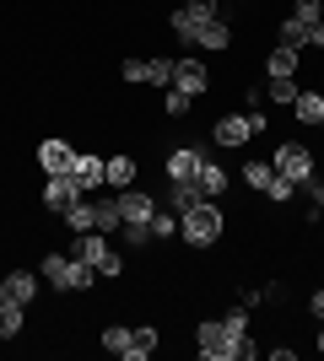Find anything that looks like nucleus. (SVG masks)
I'll return each instance as SVG.
<instances>
[{
	"mask_svg": "<svg viewBox=\"0 0 324 361\" xmlns=\"http://www.w3.org/2000/svg\"><path fill=\"white\" fill-rule=\"evenodd\" d=\"M195 345H200L205 361H248L254 345H248V307H232L227 318H205L195 329Z\"/></svg>",
	"mask_w": 324,
	"mask_h": 361,
	"instance_id": "nucleus-1",
	"label": "nucleus"
},
{
	"mask_svg": "<svg viewBox=\"0 0 324 361\" xmlns=\"http://www.w3.org/2000/svg\"><path fill=\"white\" fill-rule=\"evenodd\" d=\"M222 226H227V216L216 211V200H200V205L179 211V238H184L189 248H205V243H216V238H222Z\"/></svg>",
	"mask_w": 324,
	"mask_h": 361,
	"instance_id": "nucleus-2",
	"label": "nucleus"
},
{
	"mask_svg": "<svg viewBox=\"0 0 324 361\" xmlns=\"http://www.w3.org/2000/svg\"><path fill=\"white\" fill-rule=\"evenodd\" d=\"M76 259H87L97 275H119L124 270V259H119V248L108 243V232H76Z\"/></svg>",
	"mask_w": 324,
	"mask_h": 361,
	"instance_id": "nucleus-3",
	"label": "nucleus"
},
{
	"mask_svg": "<svg viewBox=\"0 0 324 361\" xmlns=\"http://www.w3.org/2000/svg\"><path fill=\"white\" fill-rule=\"evenodd\" d=\"M222 16V0H184L179 11H173V32H179V44L195 49V38H200L205 22H216Z\"/></svg>",
	"mask_w": 324,
	"mask_h": 361,
	"instance_id": "nucleus-4",
	"label": "nucleus"
},
{
	"mask_svg": "<svg viewBox=\"0 0 324 361\" xmlns=\"http://www.w3.org/2000/svg\"><path fill=\"white\" fill-rule=\"evenodd\" d=\"M270 167H276L281 178L303 183V178H308V173H313V151L303 146V140H281V146H276V162H270Z\"/></svg>",
	"mask_w": 324,
	"mask_h": 361,
	"instance_id": "nucleus-5",
	"label": "nucleus"
},
{
	"mask_svg": "<svg viewBox=\"0 0 324 361\" xmlns=\"http://www.w3.org/2000/svg\"><path fill=\"white\" fill-rule=\"evenodd\" d=\"M76 200H81V189H76V178H71V173H54V178L44 183V205H49L54 216H65Z\"/></svg>",
	"mask_w": 324,
	"mask_h": 361,
	"instance_id": "nucleus-6",
	"label": "nucleus"
},
{
	"mask_svg": "<svg viewBox=\"0 0 324 361\" xmlns=\"http://www.w3.org/2000/svg\"><path fill=\"white\" fill-rule=\"evenodd\" d=\"M114 205H119L124 221H136V226H146V221L157 216V200L140 195V189H119V195H114Z\"/></svg>",
	"mask_w": 324,
	"mask_h": 361,
	"instance_id": "nucleus-7",
	"label": "nucleus"
},
{
	"mask_svg": "<svg viewBox=\"0 0 324 361\" xmlns=\"http://www.w3.org/2000/svg\"><path fill=\"white\" fill-rule=\"evenodd\" d=\"M173 87L189 92V97H200V92L211 87V75H205L200 60H173Z\"/></svg>",
	"mask_w": 324,
	"mask_h": 361,
	"instance_id": "nucleus-8",
	"label": "nucleus"
},
{
	"mask_svg": "<svg viewBox=\"0 0 324 361\" xmlns=\"http://www.w3.org/2000/svg\"><path fill=\"white\" fill-rule=\"evenodd\" d=\"M38 281H44V275H32V270H11L6 281H0V297H6V302H22V307H28V302L38 297Z\"/></svg>",
	"mask_w": 324,
	"mask_h": 361,
	"instance_id": "nucleus-9",
	"label": "nucleus"
},
{
	"mask_svg": "<svg viewBox=\"0 0 324 361\" xmlns=\"http://www.w3.org/2000/svg\"><path fill=\"white\" fill-rule=\"evenodd\" d=\"M71 162H76V151L65 146V140H44V146H38V167H44L49 178H54V173H71Z\"/></svg>",
	"mask_w": 324,
	"mask_h": 361,
	"instance_id": "nucleus-10",
	"label": "nucleus"
},
{
	"mask_svg": "<svg viewBox=\"0 0 324 361\" xmlns=\"http://www.w3.org/2000/svg\"><path fill=\"white\" fill-rule=\"evenodd\" d=\"M71 178H76L81 195L103 189V157H76V162H71Z\"/></svg>",
	"mask_w": 324,
	"mask_h": 361,
	"instance_id": "nucleus-11",
	"label": "nucleus"
},
{
	"mask_svg": "<svg viewBox=\"0 0 324 361\" xmlns=\"http://www.w3.org/2000/svg\"><path fill=\"white\" fill-rule=\"evenodd\" d=\"M211 135H216V146H244L254 130H248V114H227V119H216Z\"/></svg>",
	"mask_w": 324,
	"mask_h": 361,
	"instance_id": "nucleus-12",
	"label": "nucleus"
},
{
	"mask_svg": "<svg viewBox=\"0 0 324 361\" xmlns=\"http://www.w3.org/2000/svg\"><path fill=\"white\" fill-rule=\"evenodd\" d=\"M38 275H44V286L71 291V259H65V254H44V259H38Z\"/></svg>",
	"mask_w": 324,
	"mask_h": 361,
	"instance_id": "nucleus-13",
	"label": "nucleus"
},
{
	"mask_svg": "<svg viewBox=\"0 0 324 361\" xmlns=\"http://www.w3.org/2000/svg\"><path fill=\"white\" fill-rule=\"evenodd\" d=\"M103 183L114 189V195H119V189H136V162H130V157H108L103 162Z\"/></svg>",
	"mask_w": 324,
	"mask_h": 361,
	"instance_id": "nucleus-14",
	"label": "nucleus"
},
{
	"mask_svg": "<svg viewBox=\"0 0 324 361\" xmlns=\"http://www.w3.org/2000/svg\"><path fill=\"white\" fill-rule=\"evenodd\" d=\"M200 183H195V178H168V205H173V211H189V205H200Z\"/></svg>",
	"mask_w": 324,
	"mask_h": 361,
	"instance_id": "nucleus-15",
	"label": "nucleus"
},
{
	"mask_svg": "<svg viewBox=\"0 0 324 361\" xmlns=\"http://www.w3.org/2000/svg\"><path fill=\"white\" fill-rule=\"evenodd\" d=\"M232 44V27H227V16H216V22H205L200 38H195V49H205V54H216V49H227Z\"/></svg>",
	"mask_w": 324,
	"mask_h": 361,
	"instance_id": "nucleus-16",
	"label": "nucleus"
},
{
	"mask_svg": "<svg viewBox=\"0 0 324 361\" xmlns=\"http://www.w3.org/2000/svg\"><path fill=\"white\" fill-rule=\"evenodd\" d=\"M60 221L71 226V232H97V205H92V200H87V195H81L76 205H71V211L60 216Z\"/></svg>",
	"mask_w": 324,
	"mask_h": 361,
	"instance_id": "nucleus-17",
	"label": "nucleus"
},
{
	"mask_svg": "<svg viewBox=\"0 0 324 361\" xmlns=\"http://www.w3.org/2000/svg\"><path fill=\"white\" fill-rule=\"evenodd\" d=\"M200 162H205V157H200L195 146H179V151L168 157V178H195V173H200Z\"/></svg>",
	"mask_w": 324,
	"mask_h": 361,
	"instance_id": "nucleus-18",
	"label": "nucleus"
},
{
	"mask_svg": "<svg viewBox=\"0 0 324 361\" xmlns=\"http://www.w3.org/2000/svg\"><path fill=\"white\" fill-rule=\"evenodd\" d=\"M195 183H200V195H205V200H216V195H222V189H227V183H232V173H222V167H216V162H200V173H195Z\"/></svg>",
	"mask_w": 324,
	"mask_h": 361,
	"instance_id": "nucleus-19",
	"label": "nucleus"
},
{
	"mask_svg": "<svg viewBox=\"0 0 324 361\" xmlns=\"http://www.w3.org/2000/svg\"><path fill=\"white\" fill-rule=\"evenodd\" d=\"M292 114L303 124H319L324 119V92H297V97H292Z\"/></svg>",
	"mask_w": 324,
	"mask_h": 361,
	"instance_id": "nucleus-20",
	"label": "nucleus"
},
{
	"mask_svg": "<svg viewBox=\"0 0 324 361\" xmlns=\"http://www.w3.org/2000/svg\"><path fill=\"white\" fill-rule=\"evenodd\" d=\"M265 71H270V81H281V75H297V49L276 44V49H270V60H265Z\"/></svg>",
	"mask_w": 324,
	"mask_h": 361,
	"instance_id": "nucleus-21",
	"label": "nucleus"
},
{
	"mask_svg": "<svg viewBox=\"0 0 324 361\" xmlns=\"http://www.w3.org/2000/svg\"><path fill=\"white\" fill-rule=\"evenodd\" d=\"M22 313H28L22 302H6V297H0V340H16V334H22Z\"/></svg>",
	"mask_w": 324,
	"mask_h": 361,
	"instance_id": "nucleus-22",
	"label": "nucleus"
},
{
	"mask_svg": "<svg viewBox=\"0 0 324 361\" xmlns=\"http://www.w3.org/2000/svg\"><path fill=\"white\" fill-rule=\"evenodd\" d=\"M157 350V329H130V350H124V361H146Z\"/></svg>",
	"mask_w": 324,
	"mask_h": 361,
	"instance_id": "nucleus-23",
	"label": "nucleus"
},
{
	"mask_svg": "<svg viewBox=\"0 0 324 361\" xmlns=\"http://www.w3.org/2000/svg\"><path fill=\"white\" fill-rule=\"evenodd\" d=\"M297 92H303V87H297V75H281V81H265V97H270V103H292Z\"/></svg>",
	"mask_w": 324,
	"mask_h": 361,
	"instance_id": "nucleus-24",
	"label": "nucleus"
},
{
	"mask_svg": "<svg viewBox=\"0 0 324 361\" xmlns=\"http://www.w3.org/2000/svg\"><path fill=\"white\" fill-rule=\"evenodd\" d=\"M297 189L308 195V216H313V221H319V216H324V178H313V173H308V178L297 183Z\"/></svg>",
	"mask_w": 324,
	"mask_h": 361,
	"instance_id": "nucleus-25",
	"label": "nucleus"
},
{
	"mask_svg": "<svg viewBox=\"0 0 324 361\" xmlns=\"http://www.w3.org/2000/svg\"><path fill=\"white\" fill-rule=\"evenodd\" d=\"M189 103H195V97H189V92H179V87H168V92H162V114H168V119H184V114H189Z\"/></svg>",
	"mask_w": 324,
	"mask_h": 361,
	"instance_id": "nucleus-26",
	"label": "nucleus"
},
{
	"mask_svg": "<svg viewBox=\"0 0 324 361\" xmlns=\"http://www.w3.org/2000/svg\"><path fill=\"white\" fill-rule=\"evenodd\" d=\"M244 178H248V189H260V195H265V189L276 183V167H270V162H248Z\"/></svg>",
	"mask_w": 324,
	"mask_h": 361,
	"instance_id": "nucleus-27",
	"label": "nucleus"
},
{
	"mask_svg": "<svg viewBox=\"0 0 324 361\" xmlns=\"http://www.w3.org/2000/svg\"><path fill=\"white\" fill-rule=\"evenodd\" d=\"M119 226H124L119 205H114V200H103V205H97V232H108V238H114V232H119Z\"/></svg>",
	"mask_w": 324,
	"mask_h": 361,
	"instance_id": "nucleus-28",
	"label": "nucleus"
},
{
	"mask_svg": "<svg viewBox=\"0 0 324 361\" xmlns=\"http://www.w3.org/2000/svg\"><path fill=\"white\" fill-rule=\"evenodd\" d=\"M103 345L114 350V356H124V350H130V329H124V324H108V329H103Z\"/></svg>",
	"mask_w": 324,
	"mask_h": 361,
	"instance_id": "nucleus-29",
	"label": "nucleus"
},
{
	"mask_svg": "<svg viewBox=\"0 0 324 361\" xmlns=\"http://www.w3.org/2000/svg\"><path fill=\"white\" fill-rule=\"evenodd\" d=\"M146 81L152 87H173V60H146Z\"/></svg>",
	"mask_w": 324,
	"mask_h": 361,
	"instance_id": "nucleus-30",
	"label": "nucleus"
},
{
	"mask_svg": "<svg viewBox=\"0 0 324 361\" xmlns=\"http://www.w3.org/2000/svg\"><path fill=\"white\" fill-rule=\"evenodd\" d=\"M292 16L303 22V27H308V22H324V0H297V6H292Z\"/></svg>",
	"mask_w": 324,
	"mask_h": 361,
	"instance_id": "nucleus-31",
	"label": "nucleus"
},
{
	"mask_svg": "<svg viewBox=\"0 0 324 361\" xmlns=\"http://www.w3.org/2000/svg\"><path fill=\"white\" fill-rule=\"evenodd\" d=\"M303 32H308V27H303L297 16H287V22H281V44H287V49H303Z\"/></svg>",
	"mask_w": 324,
	"mask_h": 361,
	"instance_id": "nucleus-32",
	"label": "nucleus"
},
{
	"mask_svg": "<svg viewBox=\"0 0 324 361\" xmlns=\"http://www.w3.org/2000/svg\"><path fill=\"white\" fill-rule=\"evenodd\" d=\"M173 232H179V216H162V211H157L152 216V238H173Z\"/></svg>",
	"mask_w": 324,
	"mask_h": 361,
	"instance_id": "nucleus-33",
	"label": "nucleus"
},
{
	"mask_svg": "<svg viewBox=\"0 0 324 361\" xmlns=\"http://www.w3.org/2000/svg\"><path fill=\"white\" fill-rule=\"evenodd\" d=\"M292 189H297V183H292V178H281V173H276V183L265 189V200H276V205H281V200H292Z\"/></svg>",
	"mask_w": 324,
	"mask_h": 361,
	"instance_id": "nucleus-34",
	"label": "nucleus"
},
{
	"mask_svg": "<svg viewBox=\"0 0 324 361\" xmlns=\"http://www.w3.org/2000/svg\"><path fill=\"white\" fill-rule=\"evenodd\" d=\"M124 81H146V60H124Z\"/></svg>",
	"mask_w": 324,
	"mask_h": 361,
	"instance_id": "nucleus-35",
	"label": "nucleus"
},
{
	"mask_svg": "<svg viewBox=\"0 0 324 361\" xmlns=\"http://www.w3.org/2000/svg\"><path fill=\"white\" fill-rule=\"evenodd\" d=\"M303 44H313V49H324V22H308V32H303Z\"/></svg>",
	"mask_w": 324,
	"mask_h": 361,
	"instance_id": "nucleus-36",
	"label": "nucleus"
},
{
	"mask_svg": "<svg viewBox=\"0 0 324 361\" xmlns=\"http://www.w3.org/2000/svg\"><path fill=\"white\" fill-rule=\"evenodd\" d=\"M308 307H313V313H319V318H324V286H319V291H313V302H308Z\"/></svg>",
	"mask_w": 324,
	"mask_h": 361,
	"instance_id": "nucleus-37",
	"label": "nucleus"
},
{
	"mask_svg": "<svg viewBox=\"0 0 324 361\" xmlns=\"http://www.w3.org/2000/svg\"><path fill=\"white\" fill-rule=\"evenodd\" d=\"M319 350H324V329H319Z\"/></svg>",
	"mask_w": 324,
	"mask_h": 361,
	"instance_id": "nucleus-38",
	"label": "nucleus"
},
{
	"mask_svg": "<svg viewBox=\"0 0 324 361\" xmlns=\"http://www.w3.org/2000/svg\"><path fill=\"white\" fill-rule=\"evenodd\" d=\"M319 130H324V119H319Z\"/></svg>",
	"mask_w": 324,
	"mask_h": 361,
	"instance_id": "nucleus-39",
	"label": "nucleus"
}]
</instances>
